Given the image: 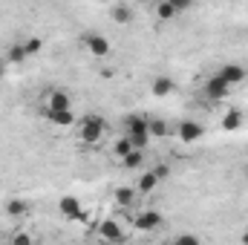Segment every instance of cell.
Masks as SVG:
<instances>
[{
    "label": "cell",
    "instance_id": "277c9868",
    "mask_svg": "<svg viewBox=\"0 0 248 245\" xmlns=\"http://www.w3.org/2000/svg\"><path fill=\"white\" fill-rule=\"evenodd\" d=\"M98 231H101V237H104L107 243H122L124 240V231L116 219H104V222L98 225Z\"/></svg>",
    "mask_w": 248,
    "mask_h": 245
},
{
    "label": "cell",
    "instance_id": "5bb4252c",
    "mask_svg": "<svg viewBox=\"0 0 248 245\" xmlns=\"http://www.w3.org/2000/svg\"><path fill=\"white\" fill-rule=\"evenodd\" d=\"M110 15H113V20H116V23H130V20H133V9H130V6H124V3L113 6V12H110Z\"/></svg>",
    "mask_w": 248,
    "mask_h": 245
},
{
    "label": "cell",
    "instance_id": "cb8c5ba5",
    "mask_svg": "<svg viewBox=\"0 0 248 245\" xmlns=\"http://www.w3.org/2000/svg\"><path fill=\"white\" fill-rule=\"evenodd\" d=\"M170 245H199V237L196 234H179Z\"/></svg>",
    "mask_w": 248,
    "mask_h": 245
},
{
    "label": "cell",
    "instance_id": "83f0119b",
    "mask_svg": "<svg viewBox=\"0 0 248 245\" xmlns=\"http://www.w3.org/2000/svg\"><path fill=\"white\" fill-rule=\"evenodd\" d=\"M3 69H6V63H3V61H0V75H3Z\"/></svg>",
    "mask_w": 248,
    "mask_h": 245
},
{
    "label": "cell",
    "instance_id": "44dd1931",
    "mask_svg": "<svg viewBox=\"0 0 248 245\" xmlns=\"http://www.w3.org/2000/svg\"><path fill=\"white\" fill-rule=\"evenodd\" d=\"M113 150H116V156H119V159H127V156L133 153V144H130V138L124 136V138L116 141V147H113Z\"/></svg>",
    "mask_w": 248,
    "mask_h": 245
},
{
    "label": "cell",
    "instance_id": "52a82bcc",
    "mask_svg": "<svg viewBox=\"0 0 248 245\" xmlns=\"http://www.w3.org/2000/svg\"><path fill=\"white\" fill-rule=\"evenodd\" d=\"M84 46L93 52V55H107L110 52V41L104 35H87L84 38Z\"/></svg>",
    "mask_w": 248,
    "mask_h": 245
},
{
    "label": "cell",
    "instance_id": "603a6c76",
    "mask_svg": "<svg viewBox=\"0 0 248 245\" xmlns=\"http://www.w3.org/2000/svg\"><path fill=\"white\" fill-rule=\"evenodd\" d=\"M41 46H44V41H41V38H29V41H23V49H26V55H35V52H41Z\"/></svg>",
    "mask_w": 248,
    "mask_h": 245
},
{
    "label": "cell",
    "instance_id": "484cf974",
    "mask_svg": "<svg viewBox=\"0 0 248 245\" xmlns=\"http://www.w3.org/2000/svg\"><path fill=\"white\" fill-rule=\"evenodd\" d=\"M153 173H156V179H168V176H170V168H168V165H159Z\"/></svg>",
    "mask_w": 248,
    "mask_h": 245
},
{
    "label": "cell",
    "instance_id": "8fae6325",
    "mask_svg": "<svg viewBox=\"0 0 248 245\" xmlns=\"http://www.w3.org/2000/svg\"><path fill=\"white\" fill-rule=\"evenodd\" d=\"M176 90V84L168 78V75H162V78H156L153 81V95H159V98H165V95H170Z\"/></svg>",
    "mask_w": 248,
    "mask_h": 245
},
{
    "label": "cell",
    "instance_id": "7a4b0ae2",
    "mask_svg": "<svg viewBox=\"0 0 248 245\" xmlns=\"http://www.w3.org/2000/svg\"><path fill=\"white\" fill-rule=\"evenodd\" d=\"M133 225H136V231H156L162 225V214L159 211H141L133 219Z\"/></svg>",
    "mask_w": 248,
    "mask_h": 245
},
{
    "label": "cell",
    "instance_id": "7c38bea8",
    "mask_svg": "<svg viewBox=\"0 0 248 245\" xmlns=\"http://www.w3.org/2000/svg\"><path fill=\"white\" fill-rule=\"evenodd\" d=\"M176 12H179V9H176L173 0H162V3L156 6V17H159V20H173Z\"/></svg>",
    "mask_w": 248,
    "mask_h": 245
},
{
    "label": "cell",
    "instance_id": "7402d4cb",
    "mask_svg": "<svg viewBox=\"0 0 248 245\" xmlns=\"http://www.w3.org/2000/svg\"><path fill=\"white\" fill-rule=\"evenodd\" d=\"M141 159H144V153H141V150H133L127 159H122V165L130 168V170H136V168H141Z\"/></svg>",
    "mask_w": 248,
    "mask_h": 245
},
{
    "label": "cell",
    "instance_id": "9c48e42d",
    "mask_svg": "<svg viewBox=\"0 0 248 245\" xmlns=\"http://www.w3.org/2000/svg\"><path fill=\"white\" fill-rule=\"evenodd\" d=\"M69 110V95L63 90H52L49 92V113H66Z\"/></svg>",
    "mask_w": 248,
    "mask_h": 245
},
{
    "label": "cell",
    "instance_id": "6da1fadb",
    "mask_svg": "<svg viewBox=\"0 0 248 245\" xmlns=\"http://www.w3.org/2000/svg\"><path fill=\"white\" fill-rule=\"evenodd\" d=\"M101 136H104V119L101 116H87L84 124H81V141L95 144V141H101Z\"/></svg>",
    "mask_w": 248,
    "mask_h": 245
},
{
    "label": "cell",
    "instance_id": "e0dca14e",
    "mask_svg": "<svg viewBox=\"0 0 248 245\" xmlns=\"http://www.w3.org/2000/svg\"><path fill=\"white\" fill-rule=\"evenodd\" d=\"M46 119L55 124H61V127H69V124H75V116H72V110H66V113H49L46 110Z\"/></svg>",
    "mask_w": 248,
    "mask_h": 245
},
{
    "label": "cell",
    "instance_id": "d6986e66",
    "mask_svg": "<svg viewBox=\"0 0 248 245\" xmlns=\"http://www.w3.org/2000/svg\"><path fill=\"white\" fill-rule=\"evenodd\" d=\"M23 58H26V49H23V44H15V46H9L6 63H20Z\"/></svg>",
    "mask_w": 248,
    "mask_h": 245
},
{
    "label": "cell",
    "instance_id": "2e32d148",
    "mask_svg": "<svg viewBox=\"0 0 248 245\" xmlns=\"http://www.w3.org/2000/svg\"><path fill=\"white\" fill-rule=\"evenodd\" d=\"M156 184H159V179H156V173H153V170H147V173H141V176H139V190H141V193H150Z\"/></svg>",
    "mask_w": 248,
    "mask_h": 245
},
{
    "label": "cell",
    "instance_id": "3957f363",
    "mask_svg": "<svg viewBox=\"0 0 248 245\" xmlns=\"http://www.w3.org/2000/svg\"><path fill=\"white\" fill-rule=\"evenodd\" d=\"M217 75H219L228 87H231V84H243V81H246V69H243L240 63H225Z\"/></svg>",
    "mask_w": 248,
    "mask_h": 245
},
{
    "label": "cell",
    "instance_id": "5b68a950",
    "mask_svg": "<svg viewBox=\"0 0 248 245\" xmlns=\"http://www.w3.org/2000/svg\"><path fill=\"white\" fill-rule=\"evenodd\" d=\"M58 211H61L66 219H78V216H81V199H78V196H61Z\"/></svg>",
    "mask_w": 248,
    "mask_h": 245
},
{
    "label": "cell",
    "instance_id": "ac0fdd59",
    "mask_svg": "<svg viewBox=\"0 0 248 245\" xmlns=\"http://www.w3.org/2000/svg\"><path fill=\"white\" fill-rule=\"evenodd\" d=\"M133 199H136V190H133V187H119V190H116V202L124 205V208H130Z\"/></svg>",
    "mask_w": 248,
    "mask_h": 245
},
{
    "label": "cell",
    "instance_id": "4fadbf2b",
    "mask_svg": "<svg viewBox=\"0 0 248 245\" xmlns=\"http://www.w3.org/2000/svg\"><path fill=\"white\" fill-rule=\"evenodd\" d=\"M222 127H225L228 133L240 130V127H243V116H240V110H228V113H225V119H222Z\"/></svg>",
    "mask_w": 248,
    "mask_h": 245
},
{
    "label": "cell",
    "instance_id": "30bf717a",
    "mask_svg": "<svg viewBox=\"0 0 248 245\" xmlns=\"http://www.w3.org/2000/svg\"><path fill=\"white\" fill-rule=\"evenodd\" d=\"M205 92H208V98H225V95H228V84H225L219 75H214V78L205 84Z\"/></svg>",
    "mask_w": 248,
    "mask_h": 245
},
{
    "label": "cell",
    "instance_id": "ba28073f",
    "mask_svg": "<svg viewBox=\"0 0 248 245\" xmlns=\"http://www.w3.org/2000/svg\"><path fill=\"white\" fill-rule=\"evenodd\" d=\"M124 124H127V136L150 133V130H147V124H150V119H147V116H139V113H133V116H127V119H124Z\"/></svg>",
    "mask_w": 248,
    "mask_h": 245
},
{
    "label": "cell",
    "instance_id": "ffe728a7",
    "mask_svg": "<svg viewBox=\"0 0 248 245\" xmlns=\"http://www.w3.org/2000/svg\"><path fill=\"white\" fill-rule=\"evenodd\" d=\"M147 130H150V138H162V136H168V124L159 122V119H150Z\"/></svg>",
    "mask_w": 248,
    "mask_h": 245
},
{
    "label": "cell",
    "instance_id": "8992f818",
    "mask_svg": "<svg viewBox=\"0 0 248 245\" xmlns=\"http://www.w3.org/2000/svg\"><path fill=\"white\" fill-rule=\"evenodd\" d=\"M202 133H205V130H202V124H199V122H182V124H179V138L187 141V144L199 141V138H202Z\"/></svg>",
    "mask_w": 248,
    "mask_h": 245
},
{
    "label": "cell",
    "instance_id": "d4e9b609",
    "mask_svg": "<svg viewBox=\"0 0 248 245\" xmlns=\"http://www.w3.org/2000/svg\"><path fill=\"white\" fill-rule=\"evenodd\" d=\"M12 245H32V237H29L26 231H17V234L12 237Z\"/></svg>",
    "mask_w": 248,
    "mask_h": 245
},
{
    "label": "cell",
    "instance_id": "4316f807",
    "mask_svg": "<svg viewBox=\"0 0 248 245\" xmlns=\"http://www.w3.org/2000/svg\"><path fill=\"white\" fill-rule=\"evenodd\" d=\"M243 245H248V231H246V234H243Z\"/></svg>",
    "mask_w": 248,
    "mask_h": 245
},
{
    "label": "cell",
    "instance_id": "9a60e30c",
    "mask_svg": "<svg viewBox=\"0 0 248 245\" xmlns=\"http://www.w3.org/2000/svg\"><path fill=\"white\" fill-rule=\"evenodd\" d=\"M26 211H29V205H26L23 199H9V202H6V214H9V216H23Z\"/></svg>",
    "mask_w": 248,
    "mask_h": 245
},
{
    "label": "cell",
    "instance_id": "f1b7e54d",
    "mask_svg": "<svg viewBox=\"0 0 248 245\" xmlns=\"http://www.w3.org/2000/svg\"><path fill=\"white\" fill-rule=\"evenodd\" d=\"M246 179H248V168H246Z\"/></svg>",
    "mask_w": 248,
    "mask_h": 245
}]
</instances>
